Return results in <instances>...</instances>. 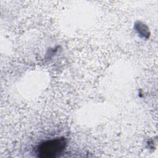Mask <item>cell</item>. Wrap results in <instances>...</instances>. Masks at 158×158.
Here are the masks:
<instances>
[{
    "label": "cell",
    "instance_id": "1",
    "mask_svg": "<svg viewBox=\"0 0 158 158\" xmlns=\"http://www.w3.org/2000/svg\"><path fill=\"white\" fill-rule=\"evenodd\" d=\"M67 142L64 138H56L41 143L37 149L38 156L42 158H52L63 152Z\"/></svg>",
    "mask_w": 158,
    "mask_h": 158
}]
</instances>
